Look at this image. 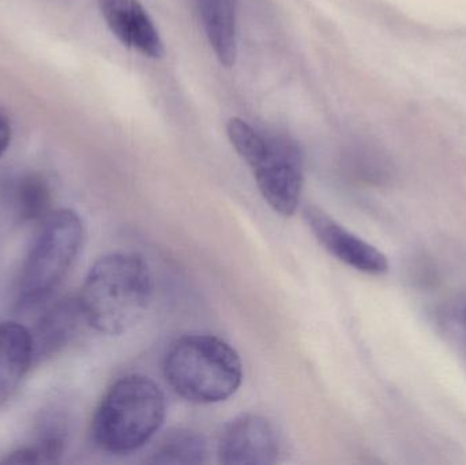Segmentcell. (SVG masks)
Wrapping results in <instances>:
<instances>
[{
    "label": "cell",
    "mask_w": 466,
    "mask_h": 465,
    "mask_svg": "<svg viewBox=\"0 0 466 465\" xmlns=\"http://www.w3.org/2000/svg\"><path fill=\"white\" fill-rule=\"evenodd\" d=\"M166 415V396L153 379L139 374L122 377L96 409L93 439L114 455L136 452L160 430Z\"/></svg>",
    "instance_id": "7a4b0ae2"
},
{
    "label": "cell",
    "mask_w": 466,
    "mask_h": 465,
    "mask_svg": "<svg viewBox=\"0 0 466 465\" xmlns=\"http://www.w3.org/2000/svg\"><path fill=\"white\" fill-rule=\"evenodd\" d=\"M11 141V126L5 115L0 111V157L5 155Z\"/></svg>",
    "instance_id": "9a60e30c"
},
{
    "label": "cell",
    "mask_w": 466,
    "mask_h": 465,
    "mask_svg": "<svg viewBox=\"0 0 466 465\" xmlns=\"http://www.w3.org/2000/svg\"><path fill=\"white\" fill-rule=\"evenodd\" d=\"M208 41L221 65L232 67L238 57L235 0H197Z\"/></svg>",
    "instance_id": "8fae6325"
},
{
    "label": "cell",
    "mask_w": 466,
    "mask_h": 465,
    "mask_svg": "<svg viewBox=\"0 0 466 465\" xmlns=\"http://www.w3.org/2000/svg\"><path fill=\"white\" fill-rule=\"evenodd\" d=\"M220 463L268 465L277 463L279 441L276 429L260 415L235 418L221 431L218 444Z\"/></svg>",
    "instance_id": "8992f818"
},
{
    "label": "cell",
    "mask_w": 466,
    "mask_h": 465,
    "mask_svg": "<svg viewBox=\"0 0 466 465\" xmlns=\"http://www.w3.org/2000/svg\"><path fill=\"white\" fill-rule=\"evenodd\" d=\"M304 217L320 245L339 261L367 275L388 272V257L382 251L337 223L323 210L307 207Z\"/></svg>",
    "instance_id": "52a82bcc"
},
{
    "label": "cell",
    "mask_w": 466,
    "mask_h": 465,
    "mask_svg": "<svg viewBox=\"0 0 466 465\" xmlns=\"http://www.w3.org/2000/svg\"><path fill=\"white\" fill-rule=\"evenodd\" d=\"M227 134L251 169L266 204L279 216H292L300 204L304 183L303 153L298 142L284 134L258 130L240 117L229 119Z\"/></svg>",
    "instance_id": "277c9868"
},
{
    "label": "cell",
    "mask_w": 466,
    "mask_h": 465,
    "mask_svg": "<svg viewBox=\"0 0 466 465\" xmlns=\"http://www.w3.org/2000/svg\"><path fill=\"white\" fill-rule=\"evenodd\" d=\"M66 441L62 431L55 429L51 434H44L35 444L10 453L5 464H52L57 463L65 452Z\"/></svg>",
    "instance_id": "5bb4252c"
},
{
    "label": "cell",
    "mask_w": 466,
    "mask_h": 465,
    "mask_svg": "<svg viewBox=\"0 0 466 465\" xmlns=\"http://www.w3.org/2000/svg\"><path fill=\"white\" fill-rule=\"evenodd\" d=\"M33 363L30 330L18 322H0V409L15 395Z\"/></svg>",
    "instance_id": "9c48e42d"
},
{
    "label": "cell",
    "mask_w": 466,
    "mask_h": 465,
    "mask_svg": "<svg viewBox=\"0 0 466 465\" xmlns=\"http://www.w3.org/2000/svg\"><path fill=\"white\" fill-rule=\"evenodd\" d=\"M101 15L115 37L144 56H163L164 43L152 16L139 0H98Z\"/></svg>",
    "instance_id": "ba28073f"
},
{
    "label": "cell",
    "mask_w": 466,
    "mask_h": 465,
    "mask_svg": "<svg viewBox=\"0 0 466 465\" xmlns=\"http://www.w3.org/2000/svg\"><path fill=\"white\" fill-rule=\"evenodd\" d=\"M11 202L22 220H44L51 213V191L38 175H24L14 182Z\"/></svg>",
    "instance_id": "4fadbf2b"
},
{
    "label": "cell",
    "mask_w": 466,
    "mask_h": 465,
    "mask_svg": "<svg viewBox=\"0 0 466 465\" xmlns=\"http://www.w3.org/2000/svg\"><path fill=\"white\" fill-rule=\"evenodd\" d=\"M208 458L204 437L187 429L167 433L150 452L147 461L153 464H199Z\"/></svg>",
    "instance_id": "7c38bea8"
},
{
    "label": "cell",
    "mask_w": 466,
    "mask_h": 465,
    "mask_svg": "<svg viewBox=\"0 0 466 465\" xmlns=\"http://www.w3.org/2000/svg\"><path fill=\"white\" fill-rule=\"evenodd\" d=\"M164 376L185 400L215 404L235 395L243 381V365L223 339L193 333L177 339L167 349Z\"/></svg>",
    "instance_id": "3957f363"
},
{
    "label": "cell",
    "mask_w": 466,
    "mask_h": 465,
    "mask_svg": "<svg viewBox=\"0 0 466 465\" xmlns=\"http://www.w3.org/2000/svg\"><path fill=\"white\" fill-rule=\"evenodd\" d=\"M84 321L78 297L65 298L38 319L32 330L35 362L48 359L62 351Z\"/></svg>",
    "instance_id": "30bf717a"
},
{
    "label": "cell",
    "mask_w": 466,
    "mask_h": 465,
    "mask_svg": "<svg viewBox=\"0 0 466 465\" xmlns=\"http://www.w3.org/2000/svg\"><path fill=\"white\" fill-rule=\"evenodd\" d=\"M152 294V273L147 261L136 253H111L92 265L78 302L89 327L117 336L138 324Z\"/></svg>",
    "instance_id": "6da1fadb"
},
{
    "label": "cell",
    "mask_w": 466,
    "mask_h": 465,
    "mask_svg": "<svg viewBox=\"0 0 466 465\" xmlns=\"http://www.w3.org/2000/svg\"><path fill=\"white\" fill-rule=\"evenodd\" d=\"M84 238V223L73 209L52 210L41 220L22 265L19 308H35L52 297L79 256Z\"/></svg>",
    "instance_id": "5b68a950"
}]
</instances>
